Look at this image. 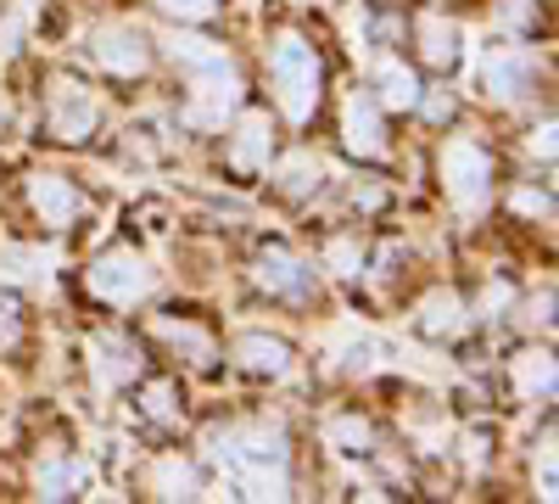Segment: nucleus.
Here are the masks:
<instances>
[{
	"label": "nucleus",
	"mask_w": 559,
	"mask_h": 504,
	"mask_svg": "<svg viewBox=\"0 0 559 504\" xmlns=\"http://www.w3.org/2000/svg\"><path fill=\"white\" fill-rule=\"evenodd\" d=\"M174 62L191 79V96H185V124L191 129H224V118L241 107V79L229 62L224 45L202 39V34H179L174 39Z\"/></svg>",
	"instance_id": "nucleus-1"
},
{
	"label": "nucleus",
	"mask_w": 559,
	"mask_h": 504,
	"mask_svg": "<svg viewBox=\"0 0 559 504\" xmlns=\"http://www.w3.org/2000/svg\"><path fill=\"white\" fill-rule=\"evenodd\" d=\"M213 460L224 466L229 482H241L252 499H280L286 493V443L269 426H229L213 437Z\"/></svg>",
	"instance_id": "nucleus-2"
},
{
	"label": "nucleus",
	"mask_w": 559,
	"mask_h": 504,
	"mask_svg": "<svg viewBox=\"0 0 559 504\" xmlns=\"http://www.w3.org/2000/svg\"><path fill=\"white\" fill-rule=\"evenodd\" d=\"M269 84H274V102L292 124H308L313 107H319V84H324V68H319V51L302 39V34H280L274 51H269Z\"/></svg>",
	"instance_id": "nucleus-3"
},
{
	"label": "nucleus",
	"mask_w": 559,
	"mask_h": 504,
	"mask_svg": "<svg viewBox=\"0 0 559 504\" xmlns=\"http://www.w3.org/2000/svg\"><path fill=\"white\" fill-rule=\"evenodd\" d=\"M437 174H442V191L453 208L476 213L487 197H492V152L464 141V134H453V141L437 152Z\"/></svg>",
	"instance_id": "nucleus-4"
},
{
	"label": "nucleus",
	"mask_w": 559,
	"mask_h": 504,
	"mask_svg": "<svg viewBox=\"0 0 559 504\" xmlns=\"http://www.w3.org/2000/svg\"><path fill=\"white\" fill-rule=\"evenodd\" d=\"M152 263L140 258L134 247H112V253H102L96 263L84 269V292L96 297V303H107V308H134L140 297L152 292Z\"/></svg>",
	"instance_id": "nucleus-5"
},
{
	"label": "nucleus",
	"mask_w": 559,
	"mask_h": 504,
	"mask_svg": "<svg viewBox=\"0 0 559 504\" xmlns=\"http://www.w3.org/2000/svg\"><path fill=\"white\" fill-rule=\"evenodd\" d=\"M96 124H102V102H96V90H90L84 79L57 73L51 84H45V129H51L57 141L79 146V141L96 134Z\"/></svg>",
	"instance_id": "nucleus-6"
},
{
	"label": "nucleus",
	"mask_w": 559,
	"mask_h": 504,
	"mask_svg": "<svg viewBox=\"0 0 559 504\" xmlns=\"http://www.w3.org/2000/svg\"><path fill=\"white\" fill-rule=\"evenodd\" d=\"M146 337L163 342L168 353H179L185 364H197V371H213V364H218V337L202 326L197 314H179V308L152 314V319H146Z\"/></svg>",
	"instance_id": "nucleus-7"
},
{
	"label": "nucleus",
	"mask_w": 559,
	"mask_h": 504,
	"mask_svg": "<svg viewBox=\"0 0 559 504\" xmlns=\"http://www.w3.org/2000/svg\"><path fill=\"white\" fill-rule=\"evenodd\" d=\"M252 281H258V292H269V297H280V303H308V297L319 292L308 258H297L292 247H280V242H269V247L258 253Z\"/></svg>",
	"instance_id": "nucleus-8"
},
{
	"label": "nucleus",
	"mask_w": 559,
	"mask_h": 504,
	"mask_svg": "<svg viewBox=\"0 0 559 504\" xmlns=\"http://www.w3.org/2000/svg\"><path fill=\"white\" fill-rule=\"evenodd\" d=\"M90 62H96L107 79H140L152 68V45L140 28H96L90 39Z\"/></svg>",
	"instance_id": "nucleus-9"
},
{
	"label": "nucleus",
	"mask_w": 559,
	"mask_h": 504,
	"mask_svg": "<svg viewBox=\"0 0 559 504\" xmlns=\"http://www.w3.org/2000/svg\"><path fill=\"white\" fill-rule=\"evenodd\" d=\"M342 146H347L353 157H364V163H381V157L392 152L376 96H358V90H353V96L342 102Z\"/></svg>",
	"instance_id": "nucleus-10"
},
{
	"label": "nucleus",
	"mask_w": 559,
	"mask_h": 504,
	"mask_svg": "<svg viewBox=\"0 0 559 504\" xmlns=\"http://www.w3.org/2000/svg\"><path fill=\"white\" fill-rule=\"evenodd\" d=\"M269 157H274V118H269V113H241L236 134L224 141V163H229V174L252 179V174L269 168Z\"/></svg>",
	"instance_id": "nucleus-11"
},
{
	"label": "nucleus",
	"mask_w": 559,
	"mask_h": 504,
	"mask_svg": "<svg viewBox=\"0 0 559 504\" xmlns=\"http://www.w3.org/2000/svg\"><path fill=\"white\" fill-rule=\"evenodd\" d=\"M28 208H34V219L45 224V231H68V224L84 213V197L62 174H28Z\"/></svg>",
	"instance_id": "nucleus-12"
},
{
	"label": "nucleus",
	"mask_w": 559,
	"mask_h": 504,
	"mask_svg": "<svg viewBox=\"0 0 559 504\" xmlns=\"http://www.w3.org/2000/svg\"><path fill=\"white\" fill-rule=\"evenodd\" d=\"M90 376L102 387H123L140 376V348L129 337H90Z\"/></svg>",
	"instance_id": "nucleus-13"
},
{
	"label": "nucleus",
	"mask_w": 559,
	"mask_h": 504,
	"mask_svg": "<svg viewBox=\"0 0 559 504\" xmlns=\"http://www.w3.org/2000/svg\"><path fill=\"white\" fill-rule=\"evenodd\" d=\"M236 364H241L247 376L274 382V376L292 371V348L280 342V337H269V331H247V337H236Z\"/></svg>",
	"instance_id": "nucleus-14"
},
{
	"label": "nucleus",
	"mask_w": 559,
	"mask_h": 504,
	"mask_svg": "<svg viewBox=\"0 0 559 504\" xmlns=\"http://www.w3.org/2000/svg\"><path fill=\"white\" fill-rule=\"evenodd\" d=\"M140 421L157 426V432H179L185 426V398H179V382L174 376H152L146 387H140Z\"/></svg>",
	"instance_id": "nucleus-15"
},
{
	"label": "nucleus",
	"mask_w": 559,
	"mask_h": 504,
	"mask_svg": "<svg viewBox=\"0 0 559 504\" xmlns=\"http://www.w3.org/2000/svg\"><path fill=\"white\" fill-rule=\"evenodd\" d=\"M509 382H515V398L548 403L554 398V359H548V348H521L515 359H509Z\"/></svg>",
	"instance_id": "nucleus-16"
},
{
	"label": "nucleus",
	"mask_w": 559,
	"mask_h": 504,
	"mask_svg": "<svg viewBox=\"0 0 559 504\" xmlns=\"http://www.w3.org/2000/svg\"><path fill=\"white\" fill-rule=\"evenodd\" d=\"M414 45H419V62L426 68H453L459 62V28L442 12H419L414 17Z\"/></svg>",
	"instance_id": "nucleus-17"
},
{
	"label": "nucleus",
	"mask_w": 559,
	"mask_h": 504,
	"mask_svg": "<svg viewBox=\"0 0 559 504\" xmlns=\"http://www.w3.org/2000/svg\"><path fill=\"white\" fill-rule=\"evenodd\" d=\"M526 84H532V62H526L521 51H492V57H487V96L521 102Z\"/></svg>",
	"instance_id": "nucleus-18"
},
{
	"label": "nucleus",
	"mask_w": 559,
	"mask_h": 504,
	"mask_svg": "<svg viewBox=\"0 0 559 504\" xmlns=\"http://www.w3.org/2000/svg\"><path fill=\"white\" fill-rule=\"evenodd\" d=\"M414 326H419V337H431V342L459 337V331H464V297H459V292H431Z\"/></svg>",
	"instance_id": "nucleus-19"
},
{
	"label": "nucleus",
	"mask_w": 559,
	"mask_h": 504,
	"mask_svg": "<svg viewBox=\"0 0 559 504\" xmlns=\"http://www.w3.org/2000/svg\"><path fill=\"white\" fill-rule=\"evenodd\" d=\"M324 443H331L336 454H369V443H376V426L347 409V415H331V421H324Z\"/></svg>",
	"instance_id": "nucleus-20"
},
{
	"label": "nucleus",
	"mask_w": 559,
	"mask_h": 504,
	"mask_svg": "<svg viewBox=\"0 0 559 504\" xmlns=\"http://www.w3.org/2000/svg\"><path fill=\"white\" fill-rule=\"evenodd\" d=\"M381 107H392V113L419 107V79L403 62H381Z\"/></svg>",
	"instance_id": "nucleus-21"
},
{
	"label": "nucleus",
	"mask_w": 559,
	"mask_h": 504,
	"mask_svg": "<svg viewBox=\"0 0 559 504\" xmlns=\"http://www.w3.org/2000/svg\"><path fill=\"white\" fill-rule=\"evenodd\" d=\"M157 493H163V499H191V493H197V471L179 466V460H163V466H157Z\"/></svg>",
	"instance_id": "nucleus-22"
},
{
	"label": "nucleus",
	"mask_w": 559,
	"mask_h": 504,
	"mask_svg": "<svg viewBox=\"0 0 559 504\" xmlns=\"http://www.w3.org/2000/svg\"><path fill=\"white\" fill-rule=\"evenodd\" d=\"M84 482V466H51V471H39V488L45 499H73V488Z\"/></svg>",
	"instance_id": "nucleus-23"
},
{
	"label": "nucleus",
	"mask_w": 559,
	"mask_h": 504,
	"mask_svg": "<svg viewBox=\"0 0 559 504\" xmlns=\"http://www.w3.org/2000/svg\"><path fill=\"white\" fill-rule=\"evenodd\" d=\"M324 263H331L336 274H358L364 253H358V242H353V236H331V242H324Z\"/></svg>",
	"instance_id": "nucleus-24"
},
{
	"label": "nucleus",
	"mask_w": 559,
	"mask_h": 504,
	"mask_svg": "<svg viewBox=\"0 0 559 504\" xmlns=\"http://www.w3.org/2000/svg\"><path fill=\"white\" fill-rule=\"evenodd\" d=\"M17 337H23V308L12 292H0V348H12Z\"/></svg>",
	"instance_id": "nucleus-25"
},
{
	"label": "nucleus",
	"mask_w": 559,
	"mask_h": 504,
	"mask_svg": "<svg viewBox=\"0 0 559 504\" xmlns=\"http://www.w3.org/2000/svg\"><path fill=\"white\" fill-rule=\"evenodd\" d=\"M157 7H163L168 17H179V23H202V17L213 12V0H157Z\"/></svg>",
	"instance_id": "nucleus-26"
},
{
	"label": "nucleus",
	"mask_w": 559,
	"mask_h": 504,
	"mask_svg": "<svg viewBox=\"0 0 559 504\" xmlns=\"http://www.w3.org/2000/svg\"><path fill=\"white\" fill-rule=\"evenodd\" d=\"M521 213H548V197H537V191H521Z\"/></svg>",
	"instance_id": "nucleus-27"
}]
</instances>
